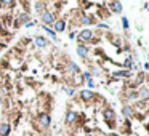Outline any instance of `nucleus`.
Returning a JSON list of instances; mask_svg holds the SVG:
<instances>
[{"mask_svg":"<svg viewBox=\"0 0 149 136\" xmlns=\"http://www.w3.org/2000/svg\"><path fill=\"white\" fill-rule=\"evenodd\" d=\"M53 31L55 32H63V31H66V21L64 19H56L55 23H53Z\"/></svg>","mask_w":149,"mask_h":136,"instance_id":"obj_12","label":"nucleus"},{"mask_svg":"<svg viewBox=\"0 0 149 136\" xmlns=\"http://www.w3.org/2000/svg\"><path fill=\"white\" fill-rule=\"evenodd\" d=\"M76 51H77V55L80 56L82 59H87V58H88V55H90V48L85 47V45H79V47L76 48Z\"/></svg>","mask_w":149,"mask_h":136,"instance_id":"obj_6","label":"nucleus"},{"mask_svg":"<svg viewBox=\"0 0 149 136\" xmlns=\"http://www.w3.org/2000/svg\"><path fill=\"white\" fill-rule=\"evenodd\" d=\"M34 7H35V10H37V13H39V15H42V13L45 11V10H47V3H45V2H34Z\"/></svg>","mask_w":149,"mask_h":136,"instance_id":"obj_18","label":"nucleus"},{"mask_svg":"<svg viewBox=\"0 0 149 136\" xmlns=\"http://www.w3.org/2000/svg\"><path fill=\"white\" fill-rule=\"evenodd\" d=\"M79 40H82V42H92L93 40V31H90V29H84V31L79 32Z\"/></svg>","mask_w":149,"mask_h":136,"instance_id":"obj_4","label":"nucleus"},{"mask_svg":"<svg viewBox=\"0 0 149 136\" xmlns=\"http://www.w3.org/2000/svg\"><path fill=\"white\" fill-rule=\"evenodd\" d=\"M136 93H138V99H141V101H148L149 99V88L140 87Z\"/></svg>","mask_w":149,"mask_h":136,"instance_id":"obj_8","label":"nucleus"},{"mask_svg":"<svg viewBox=\"0 0 149 136\" xmlns=\"http://www.w3.org/2000/svg\"><path fill=\"white\" fill-rule=\"evenodd\" d=\"M79 96H80V99L85 101V103H88V101H92L93 98H95V95H93L92 90H80Z\"/></svg>","mask_w":149,"mask_h":136,"instance_id":"obj_7","label":"nucleus"},{"mask_svg":"<svg viewBox=\"0 0 149 136\" xmlns=\"http://www.w3.org/2000/svg\"><path fill=\"white\" fill-rule=\"evenodd\" d=\"M128 26H130L128 19H127V18H122V27H124L125 31H127V29H128Z\"/></svg>","mask_w":149,"mask_h":136,"instance_id":"obj_23","label":"nucleus"},{"mask_svg":"<svg viewBox=\"0 0 149 136\" xmlns=\"http://www.w3.org/2000/svg\"><path fill=\"white\" fill-rule=\"evenodd\" d=\"M112 43L116 45V47H120V45H122V40L119 39V37H112Z\"/></svg>","mask_w":149,"mask_h":136,"instance_id":"obj_25","label":"nucleus"},{"mask_svg":"<svg viewBox=\"0 0 149 136\" xmlns=\"http://www.w3.org/2000/svg\"><path fill=\"white\" fill-rule=\"evenodd\" d=\"M39 125H40L43 130L50 128V125H51V117H50V114H47V112H40V114H39Z\"/></svg>","mask_w":149,"mask_h":136,"instance_id":"obj_2","label":"nucleus"},{"mask_svg":"<svg viewBox=\"0 0 149 136\" xmlns=\"http://www.w3.org/2000/svg\"><path fill=\"white\" fill-rule=\"evenodd\" d=\"M67 72H71V74H80V67H79L76 63L69 61L67 63Z\"/></svg>","mask_w":149,"mask_h":136,"instance_id":"obj_17","label":"nucleus"},{"mask_svg":"<svg viewBox=\"0 0 149 136\" xmlns=\"http://www.w3.org/2000/svg\"><path fill=\"white\" fill-rule=\"evenodd\" d=\"M132 75H133V72L128 71V69H122V71L114 72V77H116V79H130Z\"/></svg>","mask_w":149,"mask_h":136,"instance_id":"obj_9","label":"nucleus"},{"mask_svg":"<svg viewBox=\"0 0 149 136\" xmlns=\"http://www.w3.org/2000/svg\"><path fill=\"white\" fill-rule=\"evenodd\" d=\"M80 23L84 26H90V24H95L96 21L93 19V16H88V15H82L80 16Z\"/></svg>","mask_w":149,"mask_h":136,"instance_id":"obj_16","label":"nucleus"},{"mask_svg":"<svg viewBox=\"0 0 149 136\" xmlns=\"http://www.w3.org/2000/svg\"><path fill=\"white\" fill-rule=\"evenodd\" d=\"M133 114H135V107H133L132 104H125L124 107H122V115L124 117L130 119V117H133Z\"/></svg>","mask_w":149,"mask_h":136,"instance_id":"obj_11","label":"nucleus"},{"mask_svg":"<svg viewBox=\"0 0 149 136\" xmlns=\"http://www.w3.org/2000/svg\"><path fill=\"white\" fill-rule=\"evenodd\" d=\"M63 91H64L67 96H74V95H76V90H74L72 87H64V88H63Z\"/></svg>","mask_w":149,"mask_h":136,"instance_id":"obj_20","label":"nucleus"},{"mask_svg":"<svg viewBox=\"0 0 149 136\" xmlns=\"http://www.w3.org/2000/svg\"><path fill=\"white\" fill-rule=\"evenodd\" d=\"M29 23V11H24V13H19L16 16V21H15V26H21V24H26Z\"/></svg>","mask_w":149,"mask_h":136,"instance_id":"obj_5","label":"nucleus"},{"mask_svg":"<svg viewBox=\"0 0 149 136\" xmlns=\"http://www.w3.org/2000/svg\"><path fill=\"white\" fill-rule=\"evenodd\" d=\"M103 117H104V120H109V122H112L114 119H116V112H114V109L108 107L103 111Z\"/></svg>","mask_w":149,"mask_h":136,"instance_id":"obj_14","label":"nucleus"},{"mask_svg":"<svg viewBox=\"0 0 149 136\" xmlns=\"http://www.w3.org/2000/svg\"><path fill=\"white\" fill-rule=\"evenodd\" d=\"M125 99H128V101H138V93L136 91H128Z\"/></svg>","mask_w":149,"mask_h":136,"instance_id":"obj_19","label":"nucleus"},{"mask_svg":"<svg viewBox=\"0 0 149 136\" xmlns=\"http://www.w3.org/2000/svg\"><path fill=\"white\" fill-rule=\"evenodd\" d=\"M124 66H125V67H128V71H130V67H133V59H132V56H128V58L125 59Z\"/></svg>","mask_w":149,"mask_h":136,"instance_id":"obj_21","label":"nucleus"},{"mask_svg":"<svg viewBox=\"0 0 149 136\" xmlns=\"http://www.w3.org/2000/svg\"><path fill=\"white\" fill-rule=\"evenodd\" d=\"M109 7H111V10H112L114 13H122V10H124V5H122V2H109Z\"/></svg>","mask_w":149,"mask_h":136,"instance_id":"obj_15","label":"nucleus"},{"mask_svg":"<svg viewBox=\"0 0 149 136\" xmlns=\"http://www.w3.org/2000/svg\"><path fill=\"white\" fill-rule=\"evenodd\" d=\"M79 120V114H77V111H67L66 112V117H64V122H66V125H74Z\"/></svg>","mask_w":149,"mask_h":136,"instance_id":"obj_3","label":"nucleus"},{"mask_svg":"<svg viewBox=\"0 0 149 136\" xmlns=\"http://www.w3.org/2000/svg\"><path fill=\"white\" fill-rule=\"evenodd\" d=\"M34 43H35L37 48H45V47H48V40L42 35H37L34 37Z\"/></svg>","mask_w":149,"mask_h":136,"instance_id":"obj_10","label":"nucleus"},{"mask_svg":"<svg viewBox=\"0 0 149 136\" xmlns=\"http://www.w3.org/2000/svg\"><path fill=\"white\" fill-rule=\"evenodd\" d=\"M35 24H37L35 21H29V23H26L24 26H26V27H32V26H35Z\"/></svg>","mask_w":149,"mask_h":136,"instance_id":"obj_27","label":"nucleus"},{"mask_svg":"<svg viewBox=\"0 0 149 136\" xmlns=\"http://www.w3.org/2000/svg\"><path fill=\"white\" fill-rule=\"evenodd\" d=\"M11 131V127H10L8 122H2L0 123V136H8Z\"/></svg>","mask_w":149,"mask_h":136,"instance_id":"obj_13","label":"nucleus"},{"mask_svg":"<svg viewBox=\"0 0 149 136\" xmlns=\"http://www.w3.org/2000/svg\"><path fill=\"white\" fill-rule=\"evenodd\" d=\"M69 39H71V40H74V39H76V32H72V34H69Z\"/></svg>","mask_w":149,"mask_h":136,"instance_id":"obj_29","label":"nucleus"},{"mask_svg":"<svg viewBox=\"0 0 149 136\" xmlns=\"http://www.w3.org/2000/svg\"><path fill=\"white\" fill-rule=\"evenodd\" d=\"M82 79H84L85 82H87V80H90V79H92V74H90L88 71H85L84 74H82Z\"/></svg>","mask_w":149,"mask_h":136,"instance_id":"obj_24","label":"nucleus"},{"mask_svg":"<svg viewBox=\"0 0 149 136\" xmlns=\"http://www.w3.org/2000/svg\"><path fill=\"white\" fill-rule=\"evenodd\" d=\"M0 7L2 8H8V7H15V2H8V0H3V2H0Z\"/></svg>","mask_w":149,"mask_h":136,"instance_id":"obj_22","label":"nucleus"},{"mask_svg":"<svg viewBox=\"0 0 149 136\" xmlns=\"http://www.w3.org/2000/svg\"><path fill=\"white\" fill-rule=\"evenodd\" d=\"M98 27H100V29H109V26H108V24H103V23H101V24H98Z\"/></svg>","mask_w":149,"mask_h":136,"instance_id":"obj_28","label":"nucleus"},{"mask_svg":"<svg viewBox=\"0 0 149 136\" xmlns=\"http://www.w3.org/2000/svg\"><path fill=\"white\" fill-rule=\"evenodd\" d=\"M2 32H3V27H2V24H0V35H2Z\"/></svg>","mask_w":149,"mask_h":136,"instance_id":"obj_30","label":"nucleus"},{"mask_svg":"<svg viewBox=\"0 0 149 136\" xmlns=\"http://www.w3.org/2000/svg\"><path fill=\"white\" fill-rule=\"evenodd\" d=\"M40 21H42V26H47V27L53 26V23L56 21V18H55V13L50 11V10H45V11L40 15Z\"/></svg>","mask_w":149,"mask_h":136,"instance_id":"obj_1","label":"nucleus"},{"mask_svg":"<svg viewBox=\"0 0 149 136\" xmlns=\"http://www.w3.org/2000/svg\"><path fill=\"white\" fill-rule=\"evenodd\" d=\"M87 87H88V88H95V87H96V83H95V80H93V77H92L90 80H87Z\"/></svg>","mask_w":149,"mask_h":136,"instance_id":"obj_26","label":"nucleus"}]
</instances>
